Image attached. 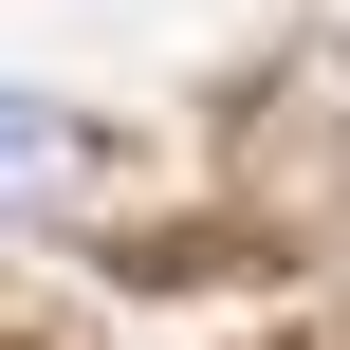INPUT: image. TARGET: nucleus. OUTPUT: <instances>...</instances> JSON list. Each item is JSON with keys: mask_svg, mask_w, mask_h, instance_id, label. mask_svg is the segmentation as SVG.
I'll return each mask as SVG.
<instances>
[{"mask_svg": "<svg viewBox=\"0 0 350 350\" xmlns=\"http://www.w3.org/2000/svg\"><path fill=\"white\" fill-rule=\"evenodd\" d=\"M74 185H92V129L37 111V92H0V221H37V203H74Z\"/></svg>", "mask_w": 350, "mask_h": 350, "instance_id": "f257e3e1", "label": "nucleus"}]
</instances>
